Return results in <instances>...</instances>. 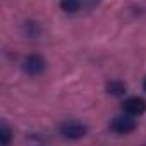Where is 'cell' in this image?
Listing matches in <instances>:
<instances>
[{"mask_svg": "<svg viewBox=\"0 0 146 146\" xmlns=\"http://www.w3.org/2000/svg\"><path fill=\"white\" fill-rule=\"evenodd\" d=\"M143 90L146 91V78H144V81H143Z\"/></svg>", "mask_w": 146, "mask_h": 146, "instance_id": "10", "label": "cell"}, {"mask_svg": "<svg viewBox=\"0 0 146 146\" xmlns=\"http://www.w3.org/2000/svg\"><path fill=\"white\" fill-rule=\"evenodd\" d=\"M11 139H12L11 129H9L5 124H2V125H0V141H2L4 146H9V144H11Z\"/></svg>", "mask_w": 146, "mask_h": 146, "instance_id": "8", "label": "cell"}, {"mask_svg": "<svg viewBox=\"0 0 146 146\" xmlns=\"http://www.w3.org/2000/svg\"><path fill=\"white\" fill-rule=\"evenodd\" d=\"M23 70L28 76H38L45 70V58L38 53H31L23 60Z\"/></svg>", "mask_w": 146, "mask_h": 146, "instance_id": "3", "label": "cell"}, {"mask_svg": "<svg viewBox=\"0 0 146 146\" xmlns=\"http://www.w3.org/2000/svg\"><path fill=\"white\" fill-rule=\"evenodd\" d=\"M60 9L65 14H76L83 9L81 0H60Z\"/></svg>", "mask_w": 146, "mask_h": 146, "instance_id": "5", "label": "cell"}, {"mask_svg": "<svg viewBox=\"0 0 146 146\" xmlns=\"http://www.w3.org/2000/svg\"><path fill=\"white\" fill-rule=\"evenodd\" d=\"M122 108H124L125 113H129L132 117H139V115H143L146 112V102L143 98H139V96H131V98L124 100Z\"/></svg>", "mask_w": 146, "mask_h": 146, "instance_id": "4", "label": "cell"}, {"mask_svg": "<svg viewBox=\"0 0 146 146\" xmlns=\"http://www.w3.org/2000/svg\"><path fill=\"white\" fill-rule=\"evenodd\" d=\"M137 122L132 115L125 113V115H117L112 119L110 122V129L115 132V134H131L134 129H136Z\"/></svg>", "mask_w": 146, "mask_h": 146, "instance_id": "2", "label": "cell"}, {"mask_svg": "<svg viewBox=\"0 0 146 146\" xmlns=\"http://www.w3.org/2000/svg\"><path fill=\"white\" fill-rule=\"evenodd\" d=\"M125 91H127V86H125V83H122V81L113 79V81H110V83L107 84V93H108V95H113V96H124Z\"/></svg>", "mask_w": 146, "mask_h": 146, "instance_id": "6", "label": "cell"}, {"mask_svg": "<svg viewBox=\"0 0 146 146\" xmlns=\"http://www.w3.org/2000/svg\"><path fill=\"white\" fill-rule=\"evenodd\" d=\"M23 31H24V35H26V36L35 38V36L40 33V26H38L35 21H26V23H24V26H23Z\"/></svg>", "mask_w": 146, "mask_h": 146, "instance_id": "7", "label": "cell"}, {"mask_svg": "<svg viewBox=\"0 0 146 146\" xmlns=\"http://www.w3.org/2000/svg\"><path fill=\"white\" fill-rule=\"evenodd\" d=\"M83 2V7H93V5H96L100 0H81Z\"/></svg>", "mask_w": 146, "mask_h": 146, "instance_id": "9", "label": "cell"}, {"mask_svg": "<svg viewBox=\"0 0 146 146\" xmlns=\"http://www.w3.org/2000/svg\"><path fill=\"white\" fill-rule=\"evenodd\" d=\"M58 132L67 137V139H81L86 136L88 132V127L78 120H67V122H62L60 127H58Z\"/></svg>", "mask_w": 146, "mask_h": 146, "instance_id": "1", "label": "cell"}]
</instances>
